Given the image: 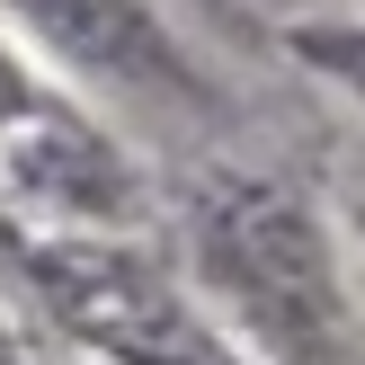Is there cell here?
I'll return each mask as SVG.
<instances>
[{"mask_svg":"<svg viewBox=\"0 0 365 365\" xmlns=\"http://www.w3.org/2000/svg\"><path fill=\"white\" fill-rule=\"evenodd\" d=\"M18 285L89 365H250L214 303L125 232H18Z\"/></svg>","mask_w":365,"mask_h":365,"instance_id":"2","label":"cell"},{"mask_svg":"<svg viewBox=\"0 0 365 365\" xmlns=\"http://www.w3.org/2000/svg\"><path fill=\"white\" fill-rule=\"evenodd\" d=\"M81 365H89V356H81Z\"/></svg>","mask_w":365,"mask_h":365,"instance_id":"8","label":"cell"},{"mask_svg":"<svg viewBox=\"0 0 365 365\" xmlns=\"http://www.w3.org/2000/svg\"><path fill=\"white\" fill-rule=\"evenodd\" d=\"M134 205V160L71 98H45L18 134H0V214H27V232H125Z\"/></svg>","mask_w":365,"mask_h":365,"instance_id":"4","label":"cell"},{"mask_svg":"<svg viewBox=\"0 0 365 365\" xmlns=\"http://www.w3.org/2000/svg\"><path fill=\"white\" fill-rule=\"evenodd\" d=\"M45 98H53V89H45V71H36V53L0 27V134H18V125H27Z\"/></svg>","mask_w":365,"mask_h":365,"instance_id":"6","label":"cell"},{"mask_svg":"<svg viewBox=\"0 0 365 365\" xmlns=\"http://www.w3.org/2000/svg\"><path fill=\"white\" fill-rule=\"evenodd\" d=\"M285 45H294L303 71H321V81H339L348 98H365V18H312V27H294Z\"/></svg>","mask_w":365,"mask_h":365,"instance_id":"5","label":"cell"},{"mask_svg":"<svg viewBox=\"0 0 365 365\" xmlns=\"http://www.w3.org/2000/svg\"><path fill=\"white\" fill-rule=\"evenodd\" d=\"M187 250L214 321L250 348V365H356L348 277L312 196L223 170L187 205Z\"/></svg>","mask_w":365,"mask_h":365,"instance_id":"1","label":"cell"},{"mask_svg":"<svg viewBox=\"0 0 365 365\" xmlns=\"http://www.w3.org/2000/svg\"><path fill=\"white\" fill-rule=\"evenodd\" d=\"M0 27L63 81L143 107H205L214 81L160 0H0Z\"/></svg>","mask_w":365,"mask_h":365,"instance_id":"3","label":"cell"},{"mask_svg":"<svg viewBox=\"0 0 365 365\" xmlns=\"http://www.w3.org/2000/svg\"><path fill=\"white\" fill-rule=\"evenodd\" d=\"M0 365H36V356H27V339H18L9 321H0Z\"/></svg>","mask_w":365,"mask_h":365,"instance_id":"7","label":"cell"}]
</instances>
